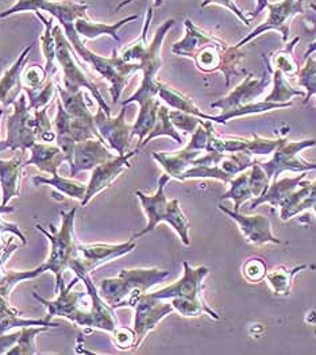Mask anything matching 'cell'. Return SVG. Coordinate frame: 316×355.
<instances>
[{
	"instance_id": "cell-1",
	"label": "cell",
	"mask_w": 316,
	"mask_h": 355,
	"mask_svg": "<svg viewBox=\"0 0 316 355\" xmlns=\"http://www.w3.org/2000/svg\"><path fill=\"white\" fill-rule=\"evenodd\" d=\"M87 4L75 3L71 0H18L14 6L0 12V17L7 18L17 12L25 11L49 12L54 19L58 21V25L64 27V34L71 42L75 53L99 76L108 81L112 103H118L129 80L139 71V64L123 61L116 51H114L112 57L107 58L89 51L85 46L75 28V21L80 17L87 15Z\"/></svg>"
},
{
	"instance_id": "cell-2",
	"label": "cell",
	"mask_w": 316,
	"mask_h": 355,
	"mask_svg": "<svg viewBox=\"0 0 316 355\" xmlns=\"http://www.w3.org/2000/svg\"><path fill=\"white\" fill-rule=\"evenodd\" d=\"M33 296L46 306L48 316L51 318L61 316L79 327L105 331L108 334L119 327L115 308L105 303L91 275L76 276L67 286L60 289L54 300H45L37 292Z\"/></svg>"
},
{
	"instance_id": "cell-3",
	"label": "cell",
	"mask_w": 316,
	"mask_h": 355,
	"mask_svg": "<svg viewBox=\"0 0 316 355\" xmlns=\"http://www.w3.org/2000/svg\"><path fill=\"white\" fill-rule=\"evenodd\" d=\"M184 27V37L172 46V51L176 55L192 58L196 68L204 73L222 72L226 88H229L231 77L240 75L238 68L245 60V53L200 28L191 19H185Z\"/></svg>"
},
{
	"instance_id": "cell-4",
	"label": "cell",
	"mask_w": 316,
	"mask_h": 355,
	"mask_svg": "<svg viewBox=\"0 0 316 355\" xmlns=\"http://www.w3.org/2000/svg\"><path fill=\"white\" fill-rule=\"evenodd\" d=\"M170 178L165 173L158 180V188L155 195H145L141 191H135V196L139 199L142 209L146 215L148 225L143 230L132 235V239H138L157 227L161 222L168 223L180 236L185 246L191 245L189 239V220L185 216L177 199L168 200L165 195V185Z\"/></svg>"
},
{
	"instance_id": "cell-5",
	"label": "cell",
	"mask_w": 316,
	"mask_h": 355,
	"mask_svg": "<svg viewBox=\"0 0 316 355\" xmlns=\"http://www.w3.org/2000/svg\"><path fill=\"white\" fill-rule=\"evenodd\" d=\"M169 276L170 272L157 268L123 269L116 277L102 279L98 289L105 303L116 309L122 308L126 300L148 293Z\"/></svg>"
},
{
	"instance_id": "cell-6",
	"label": "cell",
	"mask_w": 316,
	"mask_h": 355,
	"mask_svg": "<svg viewBox=\"0 0 316 355\" xmlns=\"http://www.w3.org/2000/svg\"><path fill=\"white\" fill-rule=\"evenodd\" d=\"M78 208H72L68 212H61V227L55 231L52 225L49 226L52 232L46 231L42 226L37 225L35 229L41 234H44L49 243H51V252L46 262L44 263L46 268V272H52L55 277V286L54 293L57 295L60 289L64 286L62 276L67 269H69L71 261L75 258L78 252V241L75 238V218H76Z\"/></svg>"
},
{
	"instance_id": "cell-7",
	"label": "cell",
	"mask_w": 316,
	"mask_h": 355,
	"mask_svg": "<svg viewBox=\"0 0 316 355\" xmlns=\"http://www.w3.org/2000/svg\"><path fill=\"white\" fill-rule=\"evenodd\" d=\"M53 35L55 40V60L58 64V69L61 71V85L68 92H78L81 89H88L98 105L105 111L108 116H111V108L105 103L96 84L85 75L84 69L75 57V51L65 37L61 26L54 25Z\"/></svg>"
},
{
	"instance_id": "cell-8",
	"label": "cell",
	"mask_w": 316,
	"mask_h": 355,
	"mask_svg": "<svg viewBox=\"0 0 316 355\" xmlns=\"http://www.w3.org/2000/svg\"><path fill=\"white\" fill-rule=\"evenodd\" d=\"M175 19H168L158 27L153 41L149 44L148 51L139 61V71L143 75L141 85L129 99L122 102L123 105H128L130 103L141 104L157 98L158 88L161 84V81H158L157 75L162 67L161 48L168 31L175 26Z\"/></svg>"
},
{
	"instance_id": "cell-9",
	"label": "cell",
	"mask_w": 316,
	"mask_h": 355,
	"mask_svg": "<svg viewBox=\"0 0 316 355\" xmlns=\"http://www.w3.org/2000/svg\"><path fill=\"white\" fill-rule=\"evenodd\" d=\"M26 94L22 92L12 103L14 111L7 122V139L0 142V150H30L37 144V123L34 112L27 105Z\"/></svg>"
},
{
	"instance_id": "cell-10",
	"label": "cell",
	"mask_w": 316,
	"mask_h": 355,
	"mask_svg": "<svg viewBox=\"0 0 316 355\" xmlns=\"http://www.w3.org/2000/svg\"><path fill=\"white\" fill-rule=\"evenodd\" d=\"M137 248L135 239L130 238L128 242L109 245V243H91L78 245V252L75 258L69 263V269L80 277L82 275H91L96 268L105 262H111L121 257H125L134 252Z\"/></svg>"
},
{
	"instance_id": "cell-11",
	"label": "cell",
	"mask_w": 316,
	"mask_h": 355,
	"mask_svg": "<svg viewBox=\"0 0 316 355\" xmlns=\"http://www.w3.org/2000/svg\"><path fill=\"white\" fill-rule=\"evenodd\" d=\"M316 146L315 139H306V141H296L288 142L286 138L281 145L274 150L272 159L260 164L263 171L266 172L270 181L277 180L283 172H311L316 171V162H308L301 158V152Z\"/></svg>"
},
{
	"instance_id": "cell-12",
	"label": "cell",
	"mask_w": 316,
	"mask_h": 355,
	"mask_svg": "<svg viewBox=\"0 0 316 355\" xmlns=\"http://www.w3.org/2000/svg\"><path fill=\"white\" fill-rule=\"evenodd\" d=\"M126 306L134 308L135 311L132 330L137 336V347L141 346L148 334L155 330L162 319L175 312L170 302L155 299L149 295V292L126 300L122 304V308Z\"/></svg>"
},
{
	"instance_id": "cell-13",
	"label": "cell",
	"mask_w": 316,
	"mask_h": 355,
	"mask_svg": "<svg viewBox=\"0 0 316 355\" xmlns=\"http://www.w3.org/2000/svg\"><path fill=\"white\" fill-rule=\"evenodd\" d=\"M266 8L269 10V15H267L266 21L263 22V25L256 27L242 41H239L236 45L238 49H240L247 42L256 40L258 35H261L266 31H270V30L279 31L281 34L283 42L287 44L290 40V19L295 15L304 12L303 0H283V1H277V3H267Z\"/></svg>"
},
{
	"instance_id": "cell-14",
	"label": "cell",
	"mask_w": 316,
	"mask_h": 355,
	"mask_svg": "<svg viewBox=\"0 0 316 355\" xmlns=\"http://www.w3.org/2000/svg\"><path fill=\"white\" fill-rule=\"evenodd\" d=\"M184 273L182 279L172 285H168L159 291L149 293L152 297L159 300L184 299V300H203V281L209 276L210 270L207 266L192 268L186 261L183 262Z\"/></svg>"
},
{
	"instance_id": "cell-15",
	"label": "cell",
	"mask_w": 316,
	"mask_h": 355,
	"mask_svg": "<svg viewBox=\"0 0 316 355\" xmlns=\"http://www.w3.org/2000/svg\"><path fill=\"white\" fill-rule=\"evenodd\" d=\"M126 105L118 116L111 118L99 107L95 114V125L103 138L105 145H108L118 155L126 154L130 148L132 125L126 122Z\"/></svg>"
},
{
	"instance_id": "cell-16",
	"label": "cell",
	"mask_w": 316,
	"mask_h": 355,
	"mask_svg": "<svg viewBox=\"0 0 316 355\" xmlns=\"http://www.w3.org/2000/svg\"><path fill=\"white\" fill-rule=\"evenodd\" d=\"M263 61L266 64V73L263 77H254L253 75H247L243 78V81L234 88L227 96L211 103L212 108H219L222 111H229L233 108H237L239 105H246L250 103H254L253 101L261 96L265 89L270 85L272 83V64L270 60L263 54Z\"/></svg>"
},
{
	"instance_id": "cell-17",
	"label": "cell",
	"mask_w": 316,
	"mask_h": 355,
	"mask_svg": "<svg viewBox=\"0 0 316 355\" xmlns=\"http://www.w3.org/2000/svg\"><path fill=\"white\" fill-rule=\"evenodd\" d=\"M139 152V149H135L132 152H128L122 155H116L112 159H108L103 164H100L99 166H96L92 172H91V178L89 182L87 184V191H85V196L82 199L81 207H85L87 204L100 192H103L105 188L111 187L112 182L119 178L126 169L130 168V159L132 157Z\"/></svg>"
},
{
	"instance_id": "cell-18",
	"label": "cell",
	"mask_w": 316,
	"mask_h": 355,
	"mask_svg": "<svg viewBox=\"0 0 316 355\" xmlns=\"http://www.w3.org/2000/svg\"><path fill=\"white\" fill-rule=\"evenodd\" d=\"M218 208L237 223L240 232L243 234L245 239L249 243L257 245V246L266 245V243H274V245L281 243V241L273 235L272 223L267 216H265V215H243L234 209L227 208L223 204H219Z\"/></svg>"
},
{
	"instance_id": "cell-19",
	"label": "cell",
	"mask_w": 316,
	"mask_h": 355,
	"mask_svg": "<svg viewBox=\"0 0 316 355\" xmlns=\"http://www.w3.org/2000/svg\"><path fill=\"white\" fill-rule=\"evenodd\" d=\"M118 154H114L107 148L105 142L99 139H87L78 142L73 148L72 158L68 162L71 168V178L78 176L81 172H92L96 166L108 159L115 158Z\"/></svg>"
},
{
	"instance_id": "cell-20",
	"label": "cell",
	"mask_w": 316,
	"mask_h": 355,
	"mask_svg": "<svg viewBox=\"0 0 316 355\" xmlns=\"http://www.w3.org/2000/svg\"><path fill=\"white\" fill-rule=\"evenodd\" d=\"M27 152L18 150L10 161L0 159V182L3 188V205L12 198L21 196V178L25 169Z\"/></svg>"
},
{
	"instance_id": "cell-21",
	"label": "cell",
	"mask_w": 316,
	"mask_h": 355,
	"mask_svg": "<svg viewBox=\"0 0 316 355\" xmlns=\"http://www.w3.org/2000/svg\"><path fill=\"white\" fill-rule=\"evenodd\" d=\"M31 157L26 159L25 168L28 165H34L41 172L48 175H57L58 168L67 162L65 153L60 149L58 145L37 142L30 149Z\"/></svg>"
},
{
	"instance_id": "cell-22",
	"label": "cell",
	"mask_w": 316,
	"mask_h": 355,
	"mask_svg": "<svg viewBox=\"0 0 316 355\" xmlns=\"http://www.w3.org/2000/svg\"><path fill=\"white\" fill-rule=\"evenodd\" d=\"M33 45H28L25 51L21 53V55L17 58V61L12 64L10 69L6 71V73L0 80V103L4 104V107L12 104L17 101V98L22 94V72L27 61V55L31 51Z\"/></svg>"
},
{
	"instance_id": "cell-23",
	"label": "cell",
	"mask_w": 316,
	"mask_h": 355,
	"mask_svg": "<svg viewBox=\"0 0 316 355\" xmlns=\"http://www.w3.org/2000/svg\"><path fill=\"white\" fill-rule=\"evenodd\" d=\"M306 175H307V172H303L297 178H283V180L272 181L266 193L260 198H256L252 202L249 207V211H253L258 205L265 203L270 204L272 207H276V208H280L281 203L290 196V193L299 188L300 182L306 178Z\"/></svg>"
},
{
	"instance_id": "cell-24",
	"label": "cell",
	"mask_w": 316,
	"mask_h": 355,
	"mask_svg": "<svg viewBox=\"0 0 316 355\" xmlns=\"http://www.w3.org/2000/svg\"><path fill=\"white\" fill-rule=\"evenodd\" d=\"M137 19H138V15H132L119 22L108 25V24H102V22H94L88 18V15H84L75 21V28L80 37L85 38V40H96L102 35H109L111 38H114L115 41L119 42L121 41V37L118 35L119 28L123 27L126 24H130L132 21H137Z\"/></svg>"
},
{
	"instance_id": "cell-25",
	"label": "cell",
	"mask_w": 316,
	"mask_h": 355,
	"mask_svg": "<svg viewBox=\"0 0 316 355\" xmlns=\"http://www.w3.org/2000/svg\"><path fill=\"white\" fill-rule=\"evenodd\" d=\"M152 155L169 178H176L180 181L185 171L191 166L192 161L200 155V152L189 150L184 148L183 150L172 153V154L165 152H153Z\"/></svg>"
},
{
	"instance_id": "cell-26",
	"label": "cell",
	"mask_w": 316,
	"mask_h": 355,
	"mask_svg": "<svg viewBox=\"0 0 316 355\" xmlns=\"http://www.w3.org/2000/svg\"><path fill=\"white\" fill-rule=\"evenodd\" d=\"M292 102L288 103H270V102H254L246 105H239L237 108L229 110V111H222L219 115H210L211 122L219 123V125H226L229 121L236 119V118H242V116H249L254 114H263L267 112L270 110H280V108H288L292 107Z\"/></svg>"
},
{
	"instance_id": "cell-27",
	"label": "cell",
	"mask_w": 316,
	"mask_h": 355,
	"mask_svg": "<svg viewBox=\"0 0 316 355\" xmlns=\"http://www.w3.org/2000/svg\"><path fill=\"white\" fill-rule=\"evenodd\" d=\"M157 96L159 98V101L165 102L168 107H170L173 110L195 115V116H198L200 119H204V121L210 119V115L204 114L199 107H196L195 103L192 102V99H189L180 91H177V89H175V88H172V87H169L164 83L159 84Z\"/></svg>"
},
{
	"instance_id": "cell-28",
	"label": "cell",
	"mask_w": 316,
	"mask_h": 355,
	"mask_svg": "<svg viewBox=\"0 0 316 355\" xmlns=\"http://www.w3.org/2000/svg\"><path fill=\"white\" fill-rule=\"evenodd\" d=\"M161 105L159 99H152L149 102L139 104V114L137 116L135 123L132 125V138L138 137V146L143 142V139L153 130L157 121L158 108ZM137 146V148H138Z\"/></svg>"
},
{
	"instance_id": "cell-29",
	"label": "cell",
	"mask_w": 316,
	"mask_h": 355,
	"mask_svg": "<svg viewBox=\"0 0 316 355\" xmlns=\"http://www.w3.org/2000/svg\"><path fill=\"white\" fill-rule=\"evenodd\" d=\"M37 15V18L44 24L45 31L41 35V51L45 57V71L48 73V76L51 78L57 80V73H58V64L55 60V40L53 35V18L48 19L45 18L41 11H35L34 12Z\"/></svg>"
},
{
	"instance_id": "cell-30",
	"label": "cell",
	"mask_w": 316,
	"mask_h": 355,
	"mask_svg": "<svg viewBox=\"0 0 316 355\" xmlns=\"http://www.w3.org/2000/svg\"><path fill=\"white\" fill-rule=\"evenodd\" d=\"M306 269H307V265H297L295 268L279 266L274 270L267 272L265 279L276 296H290L293 277L299 272H303Z\"/></svg>"
},
{
	"instance_id": "cell-31",
	"label": "cell",
	"mask_w": 316,
	"mask_h": 355,
	"mask_svg": "<svg viewBox=\"0 0 316 355\" xmlns=\"http://www.w3.org/2000/svg\"><path fill=\"white\" fill-rule=\"evenodd\" d=\"M33 184L35 187H40V185H49L55 188L57 191H60L61 193H64L65 196L68 198H72V199H78L80 202H82L84 196H85V191H87V185L79 182V181H75L72 178H61L58 173L57 175H53L52 178H42V176H34L31 178Z\"/></svg>"
},
{
	"instance_id": "cell-32",
	"label": "cell",
	"mask_w": 316,
	"mask_h": 355,
	"mask_svg": "<svg viewBox=\"0 0 316 355\" xmlns=\"http://www.w3.org/2000/svg\"><path fill=\"white\" fill-rule=\"evenodd\" d=\"M169 107L168 105H159L157 112V121L156 125L153 127V130L149 132V135L143 139V142L137 148V149H142L145 148L150 141H153L155 138L158 137H169L172 139H175L177 144H183V138L180 137L177 128L173 126L170 118H169Z\"/></svg>"
},
{
	"instance_id": "cell-33",
	"label": "cell",
	"mask_w": 316,
	"mask_h": 355,
	"mask_svg": "<svg viewBox=\"0 0 316 355\" xmlns=\"http://www.w3.org/2000/svg\"><path fill=\"white\" fill-rule=\"evenodd\" d=\"M273 80V91L265 98V102L288 103L295 96H306L304 91L293 88L288 83L287 76L279 69H270Z\"/></svg>"
},
{
	"instance_id": "cell-34",
	"label": "cell",
	"mask_w": 316,
	"mask_h": 355,
	"mask_svg": "<svg viewBox=\"0 0 316 355\" xmlns=\"http://www.w3.org/2000/svg\"><path fill=\"white\" fill-rule=\"evenodd\" d=\"M229 184L230 189L220 198V200H233L234 211L239 212L242 204L254 199L249 187V171L239 173Z\"/></svg>"
},
{
	"instance_id": "cell-35",
	"label": "cell",
	"mask_w": 316,
	"mask_h": 355,
	"mask_svg": "<svg viewBox=\"0 0 316 355\" xmlns=\"http://www.w3.org/2000/svg\"><path fill=\"white\" fill-rule=\"evenodd\" d=\"M152 19H153V7H149L141 37L137 38L132 45L125 48L119 54L123 61L132 62V64H139L141 58L143 57V54L146 53L148 48H149V44H148V30H149V26L152 24Z\"/></svg>"
},
{
	"instance_id": "cell-36",
	"label": "cell",
	"mask_w": 316,
	"mask_h": 355,
	"mask_svg": "<svg viewBox=\"0 0 316 355\" xmlns=\"http://www.w3.org/2000/svg\"><path fill=\"white\" fill-rule=\"evenodd\" d=\"M299 41H300V37H296L295 40L290 41V44H287L284 49L274 53L270 58L272 67H274V69L281 71L286 76H297L300 72V68L293 57V49L299 44Z\"/></svg>"
},
{
	"instance_id": "cell-37",
	"label": "cell",
	"mask_w": 316,
	"mask_h": 355,
	"mask_svg": "<svg viewBox=\"0 0 316 355\" xmlns=\"http://www.w3.org/2000/svg\"><path fill=\"white\" fill-rule=\"evenodd\" d=\"M52 327L46 326H27L21 329V335L15 346L7 353L11 355H34L38 354L40 352L37 350V335L41 332L51 330Z\"/></svg>"
},
{
	"instance_id": "cell-38",
	"label": "cell",
	"mask_w": 316,
	"mask_h": 355,
	"mask_svg": "<svg viewBox=\"0 0 316 355\" xmlns=\"http://www.w3.org/2000/svg\"><path fill=\"white\" fill-rule=\"evenodd\" d=\"M310 188H311V181H307L306 178L300 182L299 188L295 189L290 196L281 203L280 205V218L281 220L287 222L292 219L293 216L299 215V208L301 203L304 202V199L308 196L310 193Z\"/></svg>"
},
{
	"instance_id": "cell-39",
	"label": "cell",
	"mask_w": 316,
	"mask_h": 355,
	"mask_svg": "<svg viewBox=\"0 0 316 355\" xmlns=\"http://www.w3.org/2000/svg\"><path fill=\"white\" fill-rule=\"evenodd\" d=\"M49 78L51 77L48 76L45 67L42 68V65H40V64L28 65L27 68H24L22 77H21L24 92L28 94V92L38 91L40 88H42L46 84V81Z\"/></svg>"
},
{
	"instance_id": "cell-40",
	"label": "cell",
	"mask_w": 316,
	"mask_h": 355,
	"mask_svg": "<svg viewBox=\"0 0 316 355\" xmlns=\"http://www.w3.org/2000/svg\"><path fill=\"white\" fill-rule=\"evenodd\" d=\"M254 164H256V161H253L252 155H249L246 153H230V154L225 155V158L220 161L219 166L226 173L236 178L239 173L246 172Z\"/></svg>"
},
{
	"instance_id": "cell-41",
	"label": "cell",
	"mask_w": 316,
	"mask_h": 355,
	"mask_svg": "<svg viewBox=\"0 0 316 355\" xmlns=\"http://www.w3.org/2000/svg\"><path fill=\"white\" fill-rule=\"evenodd\" d=\"M189 178H213L222 181L223 184H229L234 178L226 173L219 165H193L185 171L180 181Z\"/></svg>"
},
{
	"instance_id": "cell-42",
	"label": "cell",
	"mask_w": 316,
	"mask_h": 355,
	"mask_svg": "<svg viewBox=\"0 0 316 355\" xmlns=\"http://www.w3.org/2000/svg\"><path fill=\"white\" fill-rule=\"evenodd\" d=\"M55 94H57V80L49 78L42 88H40L35 92L26 94L28 98V108L31 111H37L48 107V104L52 102Z\"/></svg>"
},
{
	"instance_id": "cell-43",
	"label": "cell",
	"mask_w": 316,
	"mask_h": 355,
	"mask_svg": "<svg viewBox=\"0 0 316 355\" xmlns=\"http://www.w3.org/2000/svg\"><path fill=\"white\" fill-rule=\"evenodd\" d=\"M299 85L307 91L304 96V104L310 102L313 96H316V60L311 55L307 58L306 65L299 72Z\"/></svg>"
},
{
	"instance_id": "cell-44",
	"label": "cell",
	"mask_w": 316,
	"mask_h": 355,
	"mask_svg": "<svg viewBox=\"0 0 316 355\" xmlns=\"http://www.w3.org/2000/svg\"><path fill=\"white\" fill-rule=\"evenodd\" d=\"M33 112L37 123V141L42 144H53L55 141V131L52 121L48 116V107Z\"/></svg>"
},
{
	"instance_id": "cell-45",
	"label": "cell",
	"mask_w": 316,
	"mask_h": 355,
	"mask_svg": "<svg viewBox=\"0 0 316 355\" xmlns=\"http://www.w3.org/2000/svg\"><path fill=\"white\" fill-rule=\"evenodd\" d=\"M286 138H277V139H267L261 138L258 134H253L252 138H249V145L246 149V154L249 155H269L281 145V142Z\"/></svg>"
},
{
	"instance_id": "cell-46",
	"label": "cell",
	"mask_w": 316,
	"mask_h": 355,
	"mask_svg": "<svg viewBox=\"0 0 316 355\" xmlns=\"http://www.w3.org/2000/svg\"><path fill=\"white\" fill-rule=\"evenodd\" d=\"M270 178H267L266 172L261 168L258 162H256L250 171H249V187L253 193V198H260L266 193L269 185H270Z\"/></svg>"
},
{
	"instance_id": "cell-47",
	"label": "cell",
	"mask_w": 316,
	"mask_h": 355,
	"mask_svg": "<svg viewBox=\"0 0 316 355\" xmlns=\"http://www.w3.org/2000/svg\"><path fill=\"white\" fill-rule=\"evenodd\" d=\"M242 275L249 282H260L266 277L267 268L263 258L252 257L245 261L242 266Z\"/></svg>"
},
{
	"instance_id": "cell-48",
	"label": "cell",
	"mask_w": 316,
	"mask_h": 355,
	"mask_svg": "<svg viewBox=\"0 0 316 355\" xmlns=\"http://www.w3.org/2000/svg\"><path fill=\"white\" fill-rule=\"evenodd\" d=\"M169 118H170L173 126L176 127L179 131H184L188 134H193L196 131V128L200 126L202 121H204L195 115L186 114L183 111H177V110L169 111Z\"/></svg>"
},
{
	"instance_id": "cell-49",
	"label": "cell",
	"mask_w": 316,
	"mask_h": 355,
	"mask_svg": "<svg viewBox=\"0 0 316 355\" xmlns=\"http://www.w3.org/2000/svg\"><path fill=\"white\" fill-rule=\"evenodd\" d=\"M112 339L115 346L119 350H132L137 349V336L132 329L128 327H118L112 334Z\"/></svg>"
},
{
	"instance_id": "cell-50",
	"label": "cell",
	"mask_w": 316,
	"mask_h": 355,
	"mask_svg": "<svg viewBox=\"0 0 316 355\" xmlns=\"http://www.w3.org/2000/svg\"><path fill=\"white\" fill-rule=\"evenodd\" d=\"M209 4H219V6H223L226 8H229L231 12H234L237 15L238 18L245 24L246 26H250V19L245 15V12L242 10H239L237 7V4L234 3V0H203L202 3V7H207Z\"/></svg>"
},
{
	"instance_id": "cell-51",
	"label": "cell",
	"mask_w": 316,
	"mask_h": 355,
	"mask_svg": "<svg viewBox=\"0 0 316 355\" xmlns=\"http://www.w3.org/2000/svg\"><path fill=\"white\" fill-rule=\"evenodd\" d=\"M307 209H313L316 214V180L311 182L310 193H308V196L304 199V202L300 205L299 212H303V211H307Z\"/></svg>"
},
{
	"instance_id": "cell-52",
	"label": "cell",
	"mask_w": 316,
	"mask_h": 355,
	"mask_svg": "<svg viewBox=\"0 0 316 355\" xmlns=\"http://www.w3.org/2000/svg\"><path fill=\"white\" fill-rule=\"evenodd\" d=\"M12 241H10L8 242V245L4 248V250H3V253L0 254V281L3 279V276H4V273H6V270H4V263H6V261L10 258V255L14 253L17 249H19V243H14V245H10Z\"/></svg>"
},
{
	"instance_id": "cell-53",
	"label": "cell",
	"mask_w": 316,
	"mask_h": 355,
	"mask_svg": "<svg viewBox=\"0 0 316 355\" xmlns=\"http://www.w3.org/2000/svg\"><path fill=\"white\" fill-rule=\"evenodd\" d=\"M1 232H12V234H15L22 241V245H26V236L24 235V232L21 231V229L17 225L4 223V222L0 220V234Z\"/></svg>"
},
{
	"instance_id": "cell-54",
	"label": "cell",
	"mask_w": 316,
	"mask_h": 355,
	"mask_svg": "<svg viewBox=\"0 0 316 355\" xmlns=\"http://www.w3.org/2000/svg\"><path fill=\"white\" fill-rule=\"evenodd\" d=\"M134 0H123V1H121L118 6H116V11H119V10H122L123 7H126V6H129L130 3H132ZM162 3H164V0H155V7H159V6H162Z\"/></svg>"
},
{
	"instance_id": "cell-55",
	"label": "cell",
	"mask_w": 316,
	"mask_h": 355,
	"mask_svg": "<svg viewBox=\"0 0 316 355\" xmlns=\"http://www.w3.org/2000/svg\"><path fill=\"white\" fill-rule=\"evenodd\" d=\"M310 7H311V8H313V10H314V11H315L316 12V4H314V3H311V4H310ZM316 51V41L315 42H313V44H311V45H310V48H308V51H306V54H304V58H308V57H310V55H311V54H313V53H315Z\"/></svg>"
},
{
	"instance_id": "cell-56",
	"label": "cell",
	"mask_w": 316,
	"mask_h": 355,
	"mask_svg": "<svg viewBox=\"0 0 316 355\" xmlns=\"http://www.w3.org/2000/svg\"><path fill=\"white\" fill-rule=\"evenodd\" d=\"M3 112H4V110H0V121H1V115H3Z\"/></svg>"
},
{
	"instance_id": "cell-57",
	"label": "cell",
	"mask_w": 316,
	"mask_h": 355,
	"mask_svg": "<svg viewBox=\"0 0 316 355\" xmlns=\"http://www.w3.org/2000/svg\"><path fill=\"white\" fill-rule=\"evenodd\" d=\"M315 104H316V103H315Z\"/></svg>"
}]
</instances>
